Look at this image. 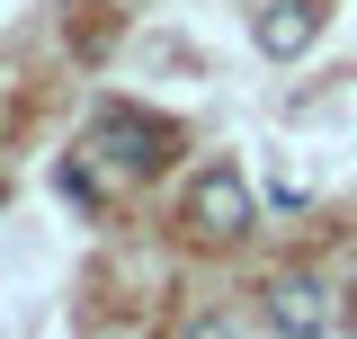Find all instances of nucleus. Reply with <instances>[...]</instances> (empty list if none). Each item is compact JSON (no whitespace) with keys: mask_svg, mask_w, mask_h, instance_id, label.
Returning <instances> with one entry per match:
<instances>
[{"mask_svg":"<svg viewBox=\"0 0 357 339\" xmlns=\"http://www.w3.org/2000/svg\"><path fill=\"white\" fill-rule=\"evenodd\" d=\"M312 36H321V0H259V18H250V45H259L268 63L312 54Z\"/></svg>","mask_w":357,"mask_h":339,"instance_id":"nucleus-4","label":"nucleus"},{"mask_svg":"<svg viewBox=\"0 0 357 339\" xmlns=\"http://www.w3.org/2000/svg\"><path fill=\"white\" fill-rule=\"evenodd\" d=\"M178 339H241V322H232V312H197Z\"/></svg>","mask_w":357,"mask_h":339,"instance_id":"nucleus-6","label":"nucleus"},{"mask_svg":"<svg viewBox=\"0 0 357 339\" xmlns=\"http://www.w3.org/2000/svg\"><path fill=\"white\" fill-rule=\"evenodd\" d=\"M63 197H81V206H98V170H89V161H63Z\"/></svg>","mask_w":357,"mask_h":339,"instance_id":"nucleus-5","label":"nucleus"},{"mask_svg":"<svg viewBox=\"0 0 357 339\" xmlns=\"http://www.w3.org/2000/svg\"><path fill=\"white\" fill-rule=\"evenodd\" d=\"M89 152L126 179H152V170L178 161V126L170 116H143V107H98L89 116Z\"/></svg>","mask_w":357,"mask_h":339,"instance_id":"nucleus-1","label":"nucleus"},{"mask_svg":"<svg viewBox=\"0 0 357 339\" xmlns=\"http://www.w3.org/2000/svg\"><path fill=\"white\" fill-rule=\"evenodd\" d=\"M250 214H259V206H250V179H241L232 161L197 170V188H188V232H197V241H241Z\"/></svg>","mask_w":357,"mask_h":339,"instance_id":"nucleus-3","label":"nucleus"},{"mask_svg":"<svg viewBox=\"0 0 357 339\" xmlns=\"http://www.w3.org/2000/svg\"><path fill=\"white\" fill-rule=\"evenodd\" d=\"M268 331H277V339H331V331H340V295H331V277H312V268L268 277Z\"/></svg>","mask_w":357,"mask_h":339,"instance_id":"nucleus-2","label":"nucleus"},{"mask_svg":"<svg viewBox=\"0 0 357 339\" xmlns=\"http://www.w3.org/2000/svg\"><path fill=\"white\" fill-rule=\"evenodd\" d=\"M0 206H9V188H0Z\"/></svg>","mask_w":357,"mask_h":339,"instance_id":"nucleus-7","label":"nucleus"}]
</instances>
